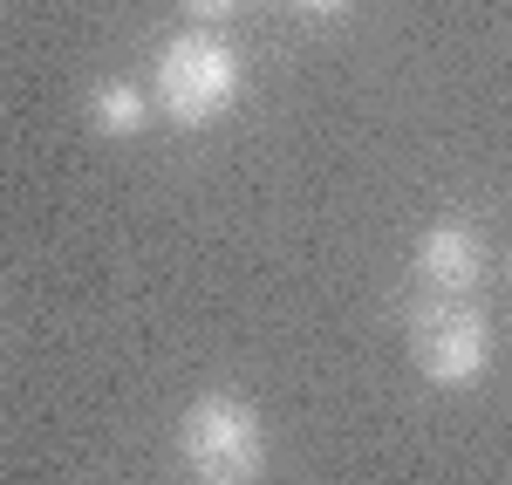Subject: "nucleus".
I'll return each mask as SVG.
<instances>
[{
    "label": "nucleus",
    "instance_id": "nucleus-1",
    "mask_svg": "<svg viewBox=\"0 0 512 485\" xmlns=\"http://www.w3.org/2000/svg\"><path fill=\"white\" fill-rule=\"evenodd\" d=\"M239 82H246V69H239L233 48L212 35V28H185V35H171L158 48L151 103H158L178 130H212V123L239 103Z\"/></svg>",
    "mask_w": 512,
    "mask_h": 485
},
{
    "label": "nucleus",
    "instance_id": "nucleus-2",
    "mask_svg": "<svg viewBox=\"0 0 512 485\" xmlns=\"http://www.w3.org/2000/svg\"><path fill=\"white\" fill-rule=\"evenodd\" d=\"M178 451L205 485H260L267 479V424L239 390H205L192 397V410L178 417Z\"/></svg>",
    "mask_w": 512,
    "mask_h": 485
},
{
    "label": "nucleus",
    "instance_id": "nucleus-3",
    "mask_svg": "<svg viewBox=\"0 0 512 485\" xmlns=\"http://www.w3.org/2000/svg\"><path fill=\"white\" fill-rule=\"evenodd\" d=\"M410 356L437 390H472L492 369V322L472 301H424L410 322Z\"/></svg>",
    "mask_w": 512,
    "mask_h": 485
},
{
    "label": "nucleus",
    "instance_id": "nucleus-4",
    "mask_svg": "<svg viewBox=\"0 0 512 485\" xmlns=\"http://www.w3.org/2000/svg\"><path fill=\"white\" fill-rule=\"evenodd\" d=\"M485 274H492V246H485V233L465 226V219H437L431 233L417 240V281L431 287L437 301H465V294H478Z\"/></svg>",
    "mask_w": 512,
    "mask_h": 485
},
{
    "label": "nucleus",
    "instance_id": "nucleus-5",
    "mask_svg": "<svg viewBox=\"0 0 512 485\" xmlns=\"http://www.w3.org/2000/svg\"><path fill=\"white\" fill-rule=\"evenodd\" d=\"M89 123H96V137H137L144 123H151V89L144 82H96V96H89Z\"/></svg>",
    "mask_w": 512,
    "mask_h": 485
},
{
    "label": "nucleus",
    "instance_id": "nucleus-6",
    "mask_svg": "<svg viewBox=\"0 0 512 485\" xmlns=\"http://www.w3.org/2000/svg\"><path fill=\"white\" fill-rule=\"evenodd\" d=\"M178 7L192 14L198 28H219V21H233V14L246 7V0H178Z\"/></svg>",
    "mask_w": 512,
    "mask_h": 485
},
{
    "label": "nucleus",
    "instance_id": "nucleus-7",
    "mask_svg": "<svg viewBox=\"0 0 512 485\" xmlns=\"http://www.w3.org/2000/svg\"><path fill=\"white\" fill-rule=\"evenodd\" d=\"M294 14H308V21H335V14H349L355 0H287Z\"/></svg>",
    "mask_w": 512,
    "mask_h": 485
}]
</instances>
